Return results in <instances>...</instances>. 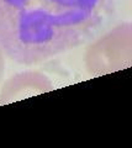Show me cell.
<instances>
[{
    "instance_id": "7a4b0ae2",
    "label": "cell",
    "mask_w": 132,
    "mask_h": 148,
    "mask_svg": "<svg viewBox=\"0 0 132 148\" xmlns=\"http://www.w3.org/2000/svg\"><path fill=\"white\" fill-rule=\"evenodd\" d=\"M132 64V25L125 22L103 35L88 47L85 67L92 77L130 68Z\"/></svg>"
},
{
    "instance_id": "277c9868",
    "label": "cell",
    "mask_w": 132,
    "mask_h": 148,
    "mask_svg": "<svg viewBox=\"0 0 132 148\" xmlns=\"http://www.w3.org/2000/svg\"><path fill=\"white\" fill-rule=\"evenodd\" d=\"M4 69H5V58H4V52L0 48V80L4 75Z\"/></svg>"
},
{
    "instance_id": "3957f363",
    "label": "cell",
    "mask_w": 132,
    "mask_h": 148,
    "mask_svg": "<svg viewBox=\"0 0 132 148\" xmlns=\"http://www.w3.org/2000/svg\"><path fill=\"white\" fill-rule=\"evenodd\" d=\"M51 79L40 72H22L5 82L0 91V106L53 90Z\"/></svg>"
},
{
    "instance_id": "6da1fadb",
    "label": "cell",
    "mask_w": 132,
    "mask_h": 148,
    "mask_svg": "<svg viewBox=\"0 0 132 148\" xmlns=\"http://www.w3.org/2000/svg\"><path fill=\"white\" fill-rule=\"evenodd\" d=\"M114 0H0V48L31 66L77 48L105 27Z\"/></svg>"
}]
</instances>
